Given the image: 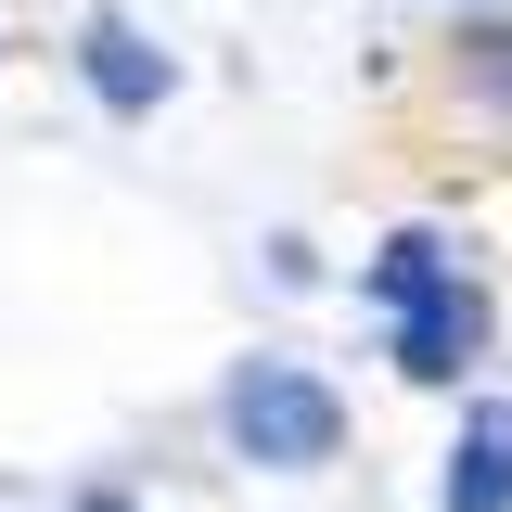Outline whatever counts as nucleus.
Wrapping results in <instances>:
<instances>
[{"instance_id": "7ed1b4c3", "label": "nucleus", "mask_w": 512, "mask_h": 512, "mask_svg": "<svg viewBox=\"0 0 512 512\" xmlns=\"http://www.w3.org/2000/svg\"><path fill=\"white\" fill-rule=\"evenodd\" d=\"M77 90H90L103 116H128V128H141L167 90H180V52H167L141 13H77Z\"/></svg>"}, {"instance_id": "f257e3e1", "label": "nucleus", "mask_w": 512, "mask_h": 512, "mask_svg": "<svg viewBox=\"0 0 512 512\" xmlns=\"http://www.w3.org/2000/svg\"><path fill=\"white\" fill-rule=\"evenodd\" d=\"M218 448L256 474H333L346 461V384L308 372L295 346H256L218 372Z\"/></svg>"}, {"instance_id": "423d86ee", "label": "nucleus", "mask_w": 512, "mask_h": 512, "mask_svg": "<svg viewBox=\"0 0 512 512\" xmlns=\"http://www.w3.org/2000/svg\"><path fill=\"white\" fill-rule=\"evenodd\" d=\"M474 77H487V90L512 103V26H487V39H474Z\"/></svg>"}, {"instance_id": "39448f33", "label": "nucleus", "mask_w": 512, "mask_h": 512, "mask_svg": "<svg viewBox=\"0 0 512 512\" xmlns=\"http://www.w3.org/2000/svg\"><path fill=\"white\" fill-rule=\"evenodd\" d=\"M448 269H474V244H461V231H436V218H397V231L359 256V308L384 320V308H410L423 282H448Z\"/></svg>"}, {"instance_id": "0eeeda50", "label": "nucleus", "mask_w": 512, "mask_h": 512, "mask_svg": "<svg viewBox=\"0 0 512 512\" xmlns=\"http://www.w3.org/2000/svg\"><path fill=\"white\" fill-rule=\"evenodd\" d=\"M64 512H141V500H128V487H77Z\"/></svg>"}, {"instance_id": "f03ea898", "label": "nucleus", "mask_w": 512, "mask_h": 512, "mask_svg": "<svg viewBox=\"0 0 512 512\" xmlns=\"http://www.w3.org/2000/svg\"><path fill=\"white\" fill-rule=\"evenodd\" d=\"M487 346H500V295H487V269H448V282H423L410 308H384V359H397V384L461 397V384L487 372Z\"/></svg>"}, {"instance_id": "20e7f679", "label": "nucleus", "mask_w": 512, "mask_h": 512, "mask_svg": "<svg viewBox=\"0 0 512 512\" xmlns=\"http://www.w3.org/2000/svg\"><path fill=\"white\" fill-rule=\"evenodd\" d=\"M436 512H512V397H461L436 448Z\"/></svg>"}]
</instances>
